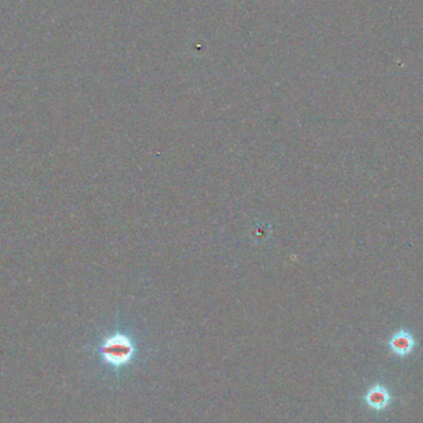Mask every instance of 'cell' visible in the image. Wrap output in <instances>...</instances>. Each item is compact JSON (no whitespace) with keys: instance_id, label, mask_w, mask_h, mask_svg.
<instances>
[{"instance_id":"obj_1","label":"cell","mask_w":423,"mask_h":423,"mask_svg":"<svg viewBox=\"0 0 423 423\" xmlns=\"http://www.w3.org/2000/svg\"><path fill=\"white\" fill-rule=\"evenodd\" d=\"M101 355L107 364L123 366L128 364L134 355V344L124 334H113L106 338L101 345Z\"/></svg>"},{"instance_id":"obj_2","label":"cell","mask_w":423,"mask_h":423,"mask_svg":"<svg viewBox=\"0 0 423 423\" xmlns=\"http://www.w3.org/2000/svg\"><path fill=\"white\" fill-rule=\"evenodd\" d=\"M392 400V397L389 390L381 385L371 386L365 394V402L368 408H373L375 411H382L389 408Z\"/></svg>"},{"instance_id":"obj_3","label":"cell","mask_w":423,"mask_h":423,"mask_svg":"<svg viewBox=\"0 0 423 423\" xmlns=\"http://www.w3.org/2000/svg\"><path fill=\"white\" fill-rule=\"evenodd\" d=\"M413 345H415L413 338L406 332L397 333L390 340V348H392V353L397 354L400 357H405L411 353Z\"/></svg>"}]
</instances>
